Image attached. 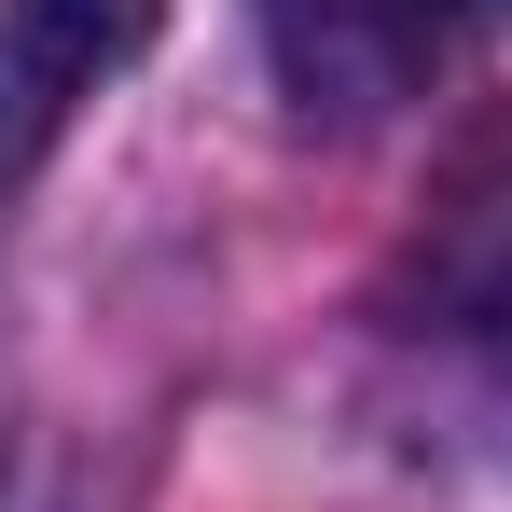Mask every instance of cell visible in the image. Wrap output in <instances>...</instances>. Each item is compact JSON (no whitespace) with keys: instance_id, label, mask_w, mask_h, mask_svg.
I'll return each instance as SVG.
<instances>
[{"instance_id":"cell-3","label":"cell","mask_w":512,"mask_h":512,"mask_svg":"<svg viewBox=\"0 0 512 512\" xmlns=\"http://www.w3.org/2000/svg\"><path fill=\"white\" fill-rule=\"evenodd\" d=\"M416 305H429V333H512V139H485L457 167V194L429 208Z\"/></svg>"},{"instance_id":"cell-4","label":"cell","mask_w":512,"mask_h":512,"mask_svg":"<svg viewBox=\"0 0 512 512\" xmlns=\"http://www.w3.org/2000/svg\"><path fill=\"white\" fill-rule=\"evenodd\" d=\"M0 512H84V485H70L28 429H0Z\"/></svg>"},{"instance_id":"cell-1","label":"cell","mask_w":512,"mask_h":512,"mask_svg":"<svg viewBox=\"0 0 512 512\" xmlns=\"http://www.w3.org/2000/svg\"><path fill=\"white\" fill-rule=\"evenodd\" d=\"M250 28H263L277 84L305 97V111L374 125V111L429 97L471 42H499L512 0H250Z\"/></svg>"},{"instance_id":"cell-2","label":"cell","mask_w":512,"mask_h":512,"mask_svg":"<svg viewBox=\"0 0 512 512\" xmlns=\"http://www.w3.org/2000/svg\"><path fill=\"white\" fill-rule=\"evenodd\" d=\"M167 28V0H0V222L42 180V153L84 125L111 70H139Z\"/></svg>"}]
</instances>
